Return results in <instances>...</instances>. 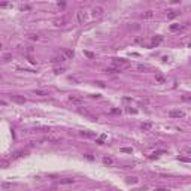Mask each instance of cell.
<instances>
[{"label": "cell", "instance_id": "obj_8", "mask_svg": "<svg viewBox=\"0 0 191 191\" xmlns=\"http://www.w3.org/2000/svg\"><path fill=\"white\" fill-rule=\"evenodd\" d=\"M185 27H187V22L182 24V25H181V24H172V25H170V30H172V31H176V30H182V28H185Z\"/></svg>", "mask_w": 191, "mask_h": 191}, {"label": "cell", "instance_id": "obj_34", "mask_svg": "<svg viewBox=\"0 0 191 191\" xmlns=\"http://www.w3.org/2000/svg\"><path fill=\"white\" fill-rule=\"evenodd\" d=\"M19 9H21V10H28V9H30V6H27V4H25V6H21Z\"/></svg>", "mask_w": 191, "mask_h": 191}, {"label": "cell", "instance_id": "obj_36", "mask_svg": "<svg viewBox=\"0 0 191 191\" xmlns=\"http://www.w3.org/2000/svg\"><path fill=\"white\" fill-rule=\"evenodd\" d=\"M96 84H97V85H99V87H102V88H103V87H105V84H103V82H102V81H97V82H96Z\"/></svg>", "mask_w": 191, "mask_h": 191}, {"label": "cell", "instance_id": "obj_7", "mask_svg": "<svg viewBox=\"0 0 191 191\" xmlns=\"http://www.w3.org/2000/svg\"><path fill=\"white\" fill-rule=\"evenodd\" d=\"M102 13H103V7L102 6H96L93 9V16H100Z\"/></svg>", "mask_w": 191, "mask_h": 191}, {"label": "cell", "instance_id": "obj_29", "mask_svg": "<svg viewBox=\"0 0 191 191\" xmlns=\"http://www.w3.org/2000/svg\"><path fill=\"white\" fill-rule=\"evenodd\" d=\"M10 58H12V55H10V54H4V55H3V60H4V61H9Z\"/></svg>", "mask_w": 191, "mask_h": 191}, {"label": "cell", "instance_id": "obj_32", "mask_svg": "<svg viewBox=\"0 0 191 191\" xmlns=\"http://www.w3.org/2000/svg\"><path fill=\"white\" fill-rule=\"evenodd\" d=\"M111 114H114V115L115 114H121V111L120 109H111Z\"/></svg>", "mask_w": 191, "mask_h": 191}, {"label": "cell", "instance_id": "obj_17", "mask_svg": "<svg viewBox=\"0 0 191 191\" xmlns=\"http://www.w3.org/2000/svg\"><path fill=\"white\" fill-rule=\"evenodd\" d=\"M75 182V179H72V178H64V179H60V184H73Z\"/></svg>", "mask_w": 191, "mask_h": 191}, {"label": "cell", "instance_id": "obj_22", "mask_svg": "<svg viewBox=\"0 0 191 191\" xmlns=\"http://www.w3.org/2000/svg\"><path fill=\"white\" fill-rule=\"evenodd\" d=\"M81 136H85V137H94L96 134L91 133V131H81Z\"/></svg>", "mask_w": 191, "mask_h": 191}, {"label": "cell", "instance_id": "obj_37", "mask_svg": "<svg viewBox=\"0 0 191 191\" xmlns=\"http://www.w3.org/2000/svg\"><path fill=\"white\" fill-rule=\"evenodd\" d=\"M63 70H64V69H55V70H54V72H55V73H61V72H63Z\"/></svg>", "mask_w": 191, "mask_h": 191}, {"label": "cell", "instance_id": "obj_3", "mask_svg": "<svg viewBox=\"0 0 191 191\" xmlns=\"http://www.w3.org/2000/svg\"><path fill=\"white\" fill-rule=\"evenodd\" d=\"M169 117H170V118H184L185 114H184L182 111H170V112H169Z\"/></svg>", "mask_w": 191, "mask_h": 191}, {"label": "cell", "instance_id": "obj_35", "mask_svg": "<svg viewBox=\"0 0 191 191\" xmlns=\"http://www.w3.org/2000/svg\"><path fill=\"white\" fill-rule=\"evenodd\" d=\"M154 191H169L167 188H163V187H160V188H155Z\"/></svg>", "mask_w": 191, "mask_h": 191}, {"label": "cell", "instance_id": "obj_38", "mask_svg": "<svg viewBox=\"0 0 191 191\" xmlns=\"http://www.w3.org/2000/svg\"><path fill=\"white\" fill-rule=\"evenodd\" d=\"M1 166H3V169H6V167H7V161H3Z\"/></svg>", "mask_w": 191, "mask_h": 191}, {"label": "cell", "instance_id": "obj_9", "mask_svg": "<svg viewBox=\"0 0 191 191\" xmlns=\"http://www.w3.org/2000/svg\"><path fill=\"white\" fill-rule=\"evenodd\" d=\"M12 100L13 102H16V103H19V105H24L27 100L24 99V97H21V96H12Z\"/></svg>", "mask_w": 191, "mask_h": 191}, {"label": "cell", "instance_id": "obj_14", "mask_svg": "<svg viewBox=\"0 0 191 191\" xmlns=\"http://www.w3.org/2000/svg\"><path fill=\"white\" fill-rule=\"evenodd\" d=\"M63 61H66V57L64 55H60V57H54L52 58V63H63Z\"/></svg>", "mask_w": 191, "mask_h": 191}, {"label": "cell", "instance_id": "obj_27", "mask_svg": "<svg viewBox=\"0 0 191 191\" xmlns=\"http://www.w3.org/2000/svg\"><path fill=\"white\" fill-rule=\"evenodd\" d=\"M179 160L184 163H191V158H187V157H179Z\"/></svg>", "mask_w": 191, "mask_h": 191}, {"label": "cell", "instance_id": "obj_15", "mask_svg": "<svg viewBox=\"0 0 191 191\" xmlns=\"http://www.w3.org/2000/svg\"><path fill=\"white\" fill-rule=\"evenodd\" d=\"M179 15V12H175V10H169V13H167V18L169 19H173V18H176Z\"/></svg>", "mask_w": 191, "mask_h": 191}, {"label": "cell", "instance_id": "obj_23", "mask_svg": "<svg viewBox=\"0 0 191 191\" xmlns=\"http://www.w3.org/2000/svg\"><path fill=\"white\" fill-rule=\"evenodd\" d=\"M164 152H166V151H157V152H154L152 155H149V158H151V160H154V158H157L160 154H164Z\"/></svg>", "mask_w": 191, "mask_h": 191}, {"label": "cell", "instance_id": "obj_28", "mask_svg": "<svg viewBox=\"0 0 191 191\" xmlns=\"http://www.w3.org/2000/svg\"><path fill=\"white\" fill-rule=\"evenodd\" d=\"M84 54H85V55H87L88 58H94V54H93V52H90V51H85Z\"/></svg>", "mask_w": 191, "mask_h": 191}, {"label": "cell", "instance_id": "obj_24", "mask_svg": "<svg viewBox=\"0 0 191 191\" xmlns=\"http://www.w3.org/2000/svg\"><path fill=\"white\" fill-rule=\"evenodd\" d=\"M155 81H157V82H160V84H166V79H164L163 76H160V75H157V76H155Z\"/></svg>", "mask_w": 191, "mask_h": 191}, {"label": "cell", "instance_id": "obj_10", "mask_svg": "<svg viewBox=\"0 0 191 191\" xmlns=\"http://www.w3.org/2000/svg\"><path fill=\"white\" fill-rule=\"evenodd\" d=\"M22 155H25V151H24V149H19V151H15V152L12 154V158H19V157H22Z\"/></svg>", "mask_w": 191, "mask_h": 191}, {"label": "cell", "instance_id": "obj_30", "mask_svg": "<svg viewBox=\"0 0 191 191\" xmlns=\"http://www.w3.org/2000/svg\"><path fill=\"white\" fill-rule=\"evenodd\" d=\"M181 99H182L184 102H191V96H182Z\"/></svg>", "mask_w": 191, "mask_h": 191}, {"label": "cell", "instance_id": "obj_19", "mask_svg": "<svg viewBox=\"0 0 191 191\" xmlns=\"http://www.w3.org/2000/svg\"><path fill=\"white\" fill-rule=\"evenodd\" d=\"M151 127H152V124H151V123H143V124H142V130H143V131L151 130Z\"/></svg>", "mask_w": 191, "mask_h": 191}, {"label": "cell", "instance_id": "obj_31", "mask_svg": "<svg viewBox=\"0 0 191 191\" xmlns=\"http://www.w3.org/2000/svg\"><path fill=\"white\" fill-rule=\"evenodd\" d=\"M28 37H30V39H33V40H37V39H39V36H37V34H30Z\"/></svg>", "mask_w": 191, "mask_h": 191}, {"label": "cell", "instance_id": "obj_5", "mask_svg": "<svg viewBox=\"0 0 191 191\" xmlns=\"http://www.w3.org/2000/svg\"><path fill=\"white\" fill-rule=\"evenodd\" d=\"M63 55L66 57V60H72L75 57V52H73V49H64L63 51Z\"/></svg>", "mask_w": 191, "mask_h": 191}, {"label": "cell", "instance_id": "obj_18", "mask_svg": "<svg viewBox=\"0 0 191 191\" xmlns=\"http://www.w3.org/2000/svg\"><path fill=\"white\" fill-rule=\"evenodd\" d=\"M152 15H154L152 10H146V12L142 15V18H143V19H149V18H152Z\"/></svg>", "mask_w": 191, "mask_h": 191}, {"label": "cell", "instance_id": "obj_26", "mask_svg": "<svg viewBox=\"0 0 191 191\" xmlns=\"http://www.w3.org/2000/svg\"><path fill=\"white\" fill-rule=\"evenodd\" d=\"M1 187H3L4 190H7V188H12V184H7V182H3V184H1Z\"/></svg>", "mask_w": 191, "mask_h": 191}, {"label": "cell", "instance_id": "obj_6", "mask_svg": "<svg viewBox=\"0 0 191 191\" xmlns=\"http://www.w3.org/2000/svg\"><path fill=\"white\" fill-rule=\"evenodd\" d=\"M137 70L139 72H152V67L148 64H137Z\"/></svg>", "mask_w": 191, "mask_h": 191}, {"label": "cell", "instance_id": "obj_11", "mask_svg": "<svg viewBox=\"0 0 191 191\" xmlns=\"http://www.w3.org/2000/svg\"><path fill=\"white\" fill-rule=\"evenodd\" d=\"M151 42H152V45H158V43L163 42V36H154Z\"/></svg>", "mask_w": 191, "mask_h": 191}, {"label": "cell", "instance_id": "obj_40", "mask_svg": "<svg viewBox=\"0 0 191 191\" xmlns=\"http://www.w3.org/2000/svg\"><path fill=\"white\" fill-rule=\"evenodd\" d=\"M190 61H191V60H190Z\"/></svg>", "mask_w": 191, "mask_h": 191}, {"label": "cell", "instance_id": "obj_20", "mask_svg": "<svg viewBox=\"0 0 191 191\" xmlns=\"http://www.w3.org/2000/svg\"><path fill=\"white\" fill-rule=\"evenodd\" d=\"M105 164H114V158L112 157H103V160H102Z\"/></svg>", "mask_w": 191, "mask_h": 191}, {"label": "cell", "instance_id": "obj_2", "mask_svg": "<svg viewBox=\"0 0 191 191\" xmlns=\"http://www.w3.org/2000/svg\"><path fill=\"white\" fill-rule=\"evenodd\" d=\"M69 102L73 103V105H82L84 103L82 97H78V96H69Z\"/></svg>", "mask_w": 191, "mask_h": 191}, {"label": "cell", "instance_id": "obj_4", "mask_svg": "<svg viewBox=\"0 0 191 191\" xmlns=\"http://www.w3.org/2000/svg\"><path fill=\"white\" fill-rule=\"evenodd\" d=\"M76 18H78V22H81V24H84V22H85V19H87V16H85L84 10H78V12H76Z\"/></svg>", "mask_w": 191, "mask_h": 191}, {"label": "cell", "instance_id": "obj_25", "mask_svg": "<svg viewBox=\"0 0 191 191\" xmlns=\"http://www.w3.org/2000/svg\"><path fill=\"white\" fill-rule=\"evenodd\" d=\"M105 140H106V134H102V136L97 139V143H99V145H103V142H105Z\"/></svg>", "mask_w": 191, "mask_h": 191}, {"label": "cell", "instance_id": "obj_33", "mask_svg": "<svg viewBox=\"0 0 191 191\" xmlns=\"http://www.w3.org/2000/svg\"><path fill=\"white\" fill-rule=\"evenodd\" d=\"M123 152H131V148H121Z\"/></svg>", "mask_w": 191, "mask_h": 191}, {"label": "cell", "instance_id": "obj_16", "mask_svg": "<svg viewBox=\"0 0 191 191\" xmlns=\"http://www.w3.org/2000/svg\"><path fill=\"white\" fill-rule=\"evenodd\" d=\"M33 93H34L36 96H48V94H49V93H48V91H45V90H34Z\"/></svg>", "mask_w": 191, "mask_h": 191}, {"label": "cell", "instance_id": "obj_21", "mask_svg": "<svg viewBox=\"0 0 191 191\" xmlns=\"http://www.w3.org/2000/svg\"><path fill=\"white\" fill-rule=\"evenodd\" d=\"M48 140H51V142H61V137L60 136H48Z\"/></svg>", "mask_w": 191, "mask_h": 191}, {"label": "cell", "instance_id": "obj_1", "mask_svg": "<svg viewBox=\"0 0 191 191\" xmlns=\"http://www.w3.org/2000/svg\"><path fill=\"white\" fill-rule=\"evenodd\" d=\"M128 66H130V61L126 60V58H112V67L118 69L120 72H121L123 69H127Z\"/></svg>", "mask_w": 191, "mask_h": 191}, {"label": "cell", "instance_id": "obj_13", "mask_svg": "<svg viewBox=\"0 0 191 191\" xmlns=\"http://www.w3.org/2000/svg\"><path fill=\"white\" fill-rule=\"evenodd\" d=\"M126 182H127V184H137L139 179H137L136 176H128V178L126 179Z\"/></svg>", "mask_w": 191, "mask_h": 191}, {"label": "cell", "instance_id": "obj_12", "mask_svg": "<svg viewBox=\"0 0 191 191\" xmlns=\"http://www.w3.org/2000/svg\"><path fill=\"white\" fill-rule=\"evenodd\" d=\"M54 24H55V25H64V24H66V18H64V16L57 18V19L54 21Z\"/></svg>", "mask_w": 191, "mask_h": 191}, {"label": "cell", "instance_id": "obj_39", "mask_svg": "<svg viewBox=\"0 0 191 191\" xmlns=\"http://www.w3.org/2000/svg\"><path fill=\"white\" fill-rule=\"evenodd\" d=\"M190 48H191V43H190Z\"/></svg>", "mask_w": 191, "mask_h": 191}]
</instances>
